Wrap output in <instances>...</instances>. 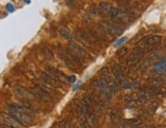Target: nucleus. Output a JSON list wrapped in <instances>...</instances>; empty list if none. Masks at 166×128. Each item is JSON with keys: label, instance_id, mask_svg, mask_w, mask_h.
<instances>
[{"label": "nucleus", "instance_id": "412c9836", "mask_svg": "<svg viewBox=\"0 0 166 128\" xmlns=\"http://www.w3.org/2000/svg\"><path fill=\"white\" fill-rule=\"evenodd\" d=\"M109 117H110V120H111L113 123H117V122H118V117H119L118 112H117L116 110H112V111H110Z\"/></svg>", "mask_w": 166, "mask_h": 128}, {"label": "nucleus", "instance_id": "393cba45", "mask_svg": "<svg viewBox=\"0 0 166 128\" xmlns=\"http://www.w3.org/2000/svg\"><path fill=\"white\" fill-rule=\"evenodd\" d=\"M75 110H77V113L79 114L80 116H83L86 114V111H85V109H84V107H83V105H82L81 101L77 104V108H75Z\"/></svg>", "mask_w": 166, "mask_h": 128}, {"label": "nucleus", "instance_id": "a878e982", "mask_svg": "<svg viewBox=\"0 0 166 128\" xmlns=\"http://www.w3.org/2000/svg\"><path fill=\"white\" fill-rule=\"evenodd\" d=\"M99 75L101 76L102 78L106 77V76L109 75V68L108 67H103L99 70Z\"/></svg>", "mask_w": 166, "mask_h": 128}, {"label": "nucleus", "instance_id": "7c9ffc66", "mask_svg": "<svg viewBox=\"0 0 166 128\" xmlns=\"http://www.w3.org/2000/svg\"><path fill=\"white\" fill-rule=\"evenodd\" d=\"M0 128H17L15 126H12V125H9V124H1L0 125Z\"/></svg>", "mask_w": 166, "mask_h": 128}, {"label": "nucleus", "instance_id": "c756f323", "mask_svg": "<svg viewBox=\"0 0 166 128\" xmlns=\"http://www.w3.org/2000/svg\"><path fill=\"white\" fill-rule=\"evenodd\" d=\"M157 104L156 103H152V104H150V107H149V109H150V112L151 113H154V112L156 111V109H157Z\"/></svg>", "mask_w": 166, "mask_h": 128}, {"label": "nucleus", "instance_id": "6ab92c4d", "mask_svg": "<svg viewBox=\"0 0 166 128\" xmlns=\"http://www.w3.org/2000/svg\"><path fill=\"white\" fill-rule=\"evenodd\" d=\"M142 124V120L139 119V118H133V119H129L125 122V125L129 126V127H139L140 125Z\"/></svg>", "mask_w": 166, "mask_h": 128}, {"label": "nucleus", "instance_id": "bb28decb", "mask_svg": "<svg viewBox=\"0 0 166 128\" xmlns=\"http://www.w3.org/2000/svg\"><path fill=\"white\" fill-rule=\"evenodd\" d=\"M89 13L92 15H97L99 13V10H98V6L97 5H92L89 8Z\"/></svg>", "mask_w": 166, "mask_h": 128}, {"label": "nucleus", "instance_id": "9d476101", "mask_svg": "<svg viewBox=\"0 0 166 128\" xmlns=\"http://www.w3.org/2000/svg\"><path fill=\"white\" fill-rule=\"evenodd\" d=\"M102 79L105 81L106 85H107L108 89H109V91H110L111 94H114V93L117 92V83H116V81H115V79H114L113 76H110V74H109L108 76L103 77Z\"/></svg>", "mask_w": 166, "mask_h": 128}, {"label": "nucleus", "instance_id": "c85d7f7f", "mask_svg": "<svg viewBox=\"0 0 166 128\" xmlns=\"http://www.w3.org/2000/svg\"><path fill=\"white\" fill-rule=\"evenodd\" d=\"M121 86H122L123 88H133V83H131V82L124 81V83H123Z\"/></svg>", "mask_w": 166, "mask_h": 128}, {"label": "nucleus", "instance_id": "f257e3e1", "mask_svg": "<svg viewBox=\"0 0 166 128\" xmlns=\"http://www.w3.org/2000/svg\"><path fill=\"white\" fill-rule=\"evenodd\" d=\"M162 38L158 35H152V36H148V37L143 38L142 40H140L138 42V48L143 49L144 51L148 52V51L151 50L153 47H155L156 45L160 44L161 43Z\"/></svg>", "mask_w": 166, "mask_h": 128}, {"label": "nucleus", "instance_id": "cd10ccee", "mask_svg": "<svg viewBox=\"0 0 166 128\" xmlns=\"http://www.w3.org/2000/svg\"><path fill=\"white\" fill-rule=\"evenodd\" d=\"M127 37H122V38H120V39H119L118 41H117L116 43L114 44V47H118L119 45H121L122 43H124V42L127 41Z\"/></svg>", "mask_w": 166, "mask_h": 128}, {"label": "nucleus", "instance_id": "473e14b6", "mask_svg": "<svg viewBox=\"0 0 166 128\" xmlns=\"http://www.w3.org/2000/svg\"><path fill=\"white\" fill-rule=\"evenodd\" d=\"M135 128H139V127H135Z\"/></svg>", "mask_w": 166, "mask_h": 128}, {"label": "nucleus", "instance_id": "72a5a7b5", "mask_svg": "<svg viewBox=\"0 0 166 128\" xmlns=\"http://www.w3.org/2000/svg\"><path fill=\"white\" fill-rule=\"evenodd\" d=\"M71 128H73V127H71Z\"/></svg>", "mask_w": 166, "mask_h": 128}, {"label": "nucleus", "instance_id": "20e7f679", "mask_svg": "<svg viewBox=\"0 0 166 128\" xmlns=\"http://www.w3.org/2000/svg\"><path fill=\"white\" fill-rule=\"evenodd\" d=\"M41 81L44 84H46L47 86L53 87V88H59L63 85V83L61 81H59L58 79H56L55 77H53L52 75L48 74L47 72L41 74Z\"/></svg>", "mask_w": 166, "mask_h": 128}, {"label": "nucleus", "instance_id": "2eb2a0df", "mask_svg": "<svg viewBox=\"0 0 166 128\" xmlns=\"http://www.w3.org/2000/svg\"><path fill=\"white\" fill-rule=\"evenodd\" d=\"M154 71L157 74H162L166 71V59H161V61L157 62L154 67Z\"/></svg>", "mask_w": 166, "mask_h": 128}, {"label": "nucleus", "instance_id": "423d86ee", "mask_svg": "<svg viewBox=\"0 0 166 128\" xmlns=\"http://www.w3.org/2000/svg\"><path fill=\"white\" fill-rule=\"evenodd\" d=\"M111 72L114 77L115 81H116L117 85H122L124 83V71L119 65L115 63H112L111 65Z\"/></svg>", "mask_w": 166, "mask_h": 128}, {"label": "nucleus", "instance_id": "f8f14e48", "mask_svg": "<svg viewBox=\"0 0 166 128\" xmlns=\"http://www.w3.org/2000/svg\"><path fill=\"white\" fill-rule=\"evenodd\" d=\"M13 91H15V93L17 97H21V99H30L31 97H33V95L31 94L30 90H27V89L21 86H15L13 87Z\"/></svg>", "mask_w": 166, "mask_h": 128}, {"label": "nucleus", "instance_id": "aec40b11", "mask_svg": "<svg viewBox=\"0 0 166 128\" xmlns=\"http://www.w3.org/2000/svg\"><path fill=\"white\" fill-rule=\"evenodd\" d=\"M127 52H129V49H127V47L122 46V47H120V48H119L118 50L116 51L115 55H116L117 59H123V57H124L125 55H127Z\"/></svg>", "mask_w": 166, "mask_h": 128}, {"label": "nucleus", "instance_id": "b1692460", "mask_svg": "<svg viewBox=\"0 0 166 128\" xmlns=\"http://www.w3.org/2000/svg\"><path fill=\"white\" fill-rule=\"evenodd\" d=\"M88 120H89V124L91 126H96L98 123V118L97 116L95 115V114H90L89 117H88Z\"/></svg>", "mask_w": 166, "mask_h": 128}, {"label": "nucleus", "instance_id": "a211bd4d", "mask_svg": "<svg viewBox=\"0 0 166 128\" xmlns=\"http://www.w3.org/2000/svg\"><path fill=\"white\" fill-rule=\"evenodd\" d=\"M60 55V57L63 59V62H64L65 66H66L67 68H69V69H71V70H77V67H75V66L71 62V59H68V57L66 55L65 51H63V52H60V55Z\"/></svg>", "mask_w": 166, "mask_h": 128}, {"label": "nucleus", "instance_id": "39448f33", "mask_svg": "<svg viewBox=\"0 0 166 128\" xmlns=\"http://www.w3.org/2000/svg\"><path fill=\"white\" fill-rule=\"evenodd\" d=\"M9 115L21 126H30L32 124V118L25 113L21 112H9Z\"/></svg>", "mask_w": 166, "mask_h": 128}, {"label": "nucleus", "instance_id": "2f4dec72", "mask_svg": "<svg viewBox=\"0 0 166 128\" xmlns=\"http://www.w3.org/2000/svg\"><path fill=\"white\" fill-rule=\"evenodd\" d=\"M67 80H68L69 82H75V76H71V77L67 78Z\"/></svg>", "mask_w": 166, "mask_h": 128}, {"label": "nucleus", "instance_id": "4468645a", "mask_svg": "<svg viewBox=\"0 0 166 128\" xmlns=\"http://www.w3.org/2000/svg\"><path fill=\"white\" fill-rule=\"evenodd\" d=\"M166 83L165 79L161 77H152L149 79L150 86H156V87H161Z\"/></svg>", "mask_w": 166, "mask_h": 128}, {"label": "nucleus", "instance_id": "1a4fd4ad", "mask_svg": "<svg viewBox=\"0 0 166 128\" xmlns=\"http://www.w3.org/2000/svg\"><path fill=\"white\" fill-rule=\"evenodd\" d=\"M65 53H66V55L68 57V59H71V62L73 64V65L75 66V67H81V66H83V59H81V57H79V55H77V53L75 52V51L73 50L71 48H66L64 49Z\"/></svg>", "mask_w": 166, "mask_h": 128}, {"label": "nucleus", "instance_id": "6e6552de", "mask_svg": "<svg viewBox=\"0 0 166 128\" xmlns=\"http://www.w3.org/2000/svg\"><path fill=\"white\" fill-rule=\"evenodd\" d=\"M69 48L73 49V50L75 51V52L77 53V55H79L82 59H91L90 55H89V53L87 52V50H85L83 47L80 46L79 44H77L75 42H71V45H69Z\"/></svg>", "mask_w": 166, "mask_h": 128}, {"label": "nucleus", "instance_id": "9b49d317", "mask_svg": "<svg viewBox=\"0 0 166 128\" xmlns=\"http://www.w3.org/2000/svg\"><path fill=\"white\" fill-rule=\"evenodd\" d=\"M96 85H97L98 89H99L100 92H101L102 97H105L106 99H109L110 97H111V93H110L105 81H104L103 79H99L98 81H96Z\"/></svg>", "mask_w": 166, "mask_h": 128}, {"label": "nucleus", "instance_id": "ddd939ff", "mask_svg": "<svg viewBox=\"0 0 166 128\" xmlns=\"http://www.w3.org/2000/svg\"><path fill=\"white\" fill-rule=\"evenodd\" d=\"M47 73L50 74V75H52L53 77H55L56 79H58L59 81H61L62 83L64 82L65 78H66V76H65L62 72H60L59 70L55 69V68H53V67H47Z\"/></svg>", "mask_w": 166, "mask_h": 128}, {"label": "nucleus", "instance_id": "7ed1b4c3", "mask_svg": "<svg viewBox=\"0 0 166 128\" xmlns=\"http://www.w3.org/2000/svg\"><path fill=\"white\" fill-rule=\"evenodd\" d=\"M6 108L8 112H21L27 114L31 118L35 116V110L32 108L31 105L28 104H8Z\"/></svg>", "mask_w": 166, "mask_h": 128}, {"label": "nucleus", "instance_id": "0eeeda50", "mask_svg": "<svg viewBox=\"0 0 166 128\" xmlns=\"http://www.w3.org/2000/svg\"><path fill=\"white\" fill-rule=\"evenodd\" d=\"M146 53V51H144L143 49H140L137 47V49L133 51L131 55H129L127 59V66H136L141 62V59H143L144 55Z\"/></svg>", "mask_w": 166, "mask_h": 128}, {"label": "nucleus", "instance_id": "f03ea898", "mask_svg": "<svg viewBox=\"0 0 166 128\" xmlns=\"http://www.w3.org/2000/svg\"><path fill=\"white\" fill-rule=\"evenodd\" d=\"M99 26H101L110 36L116 37L122 34L123 28L116 22H110V21H102L100 22Z\"/></svg>", "mask_w": 166, "mask_h": 128}, {"label": "nucleus", "instance_id": "5701e85b", "mask_svg": "<svg viewBox=\"0 0 166 128\" xmlns=\"http://www.w3.org/2000/svg\"><path fill=\"white\" fill-rule=\"evenodd\" d=\"M58 32H59V34H60V35L64 38V39H66V40H71V39H73L71 33H69L66 29H62V28H61V29L58 30Z\"/></svg>", "mask_w": 166, "mask_h": 128}, {"label": "nucleus", "instance_id": "4be33fe9", "mask_svg": "<svg viewBox=\"0 0 166 128\" xmlns=\"http://www.w3.org/2000/svg\"><path fill=\"white\" fill-rule=\"evenodd\" d=\"M41 51H42V53H43L44 55H45L47 59H53V52H52L51 50H50L48 47H46V46H42L41 47Z\"/></svg>", "mask_w": 166, "mask_h": 128}, {"label": "nucleus", "instance_id": "f3484780", "mask_svg": "<svg viewBox=\"0 0 166 128\" xmlns=\"http://www.w3.org/2000/svg\"><path fill=\"white\" fill-rule=\"evenodd\" d=\"M119 9H120V11H122L124 15H127V17H131V19L135 17V11H133V7H131V5L123 4V5H121V6L119 7Z\"/></svg>", "mask_w": 166, "mask_h": 128}, {"label": "nucleus", "instance_id": "dca6fc26", "mask_svg": "<svg viewBox=\"0 0 166 128\" xmlns=\"http://www.w3.org/2000/svg\"><path fill=\"white\" fill-rule=\"evenodd\" d=\"M111 8H112V6H111V4L108 2H101L99 5H98V10H99V13L104 15H109V11Z\"/></svg>", "mask_w": 166, "mask_h": 128}]
</instances>
